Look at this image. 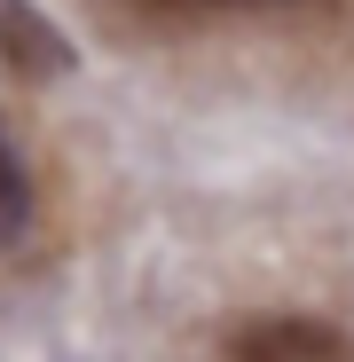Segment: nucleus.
Returning a JSON list of instances; mask_svg holds the SVG:
<instances>
[{"mask_svg":"<svg viewBox=\"0 0 354 362\" xmlns=\"http://www.w3.org/2000/svg\"><path fill=\"white\" fill-rule=\"evenodd\" d=\"M79 64V47L55 32L47 8H32V0H0V71L16 79H64Z\"/></svg>","mask_w":354,"mask_h":362,"instance_id":"nucleus-1","label":"nucleus"},{"mask_svg":"<svg viewBox=\"0 0 354 362\" xmlns=\"http://www.w3.org/2000/svg\"><path fill=\"white\" fill-rule=\"evenodd\" d=\"M236 362H346V339L307 315H268L236 339Z\"/></svg>","mask_w":354,"mask_h":362,"instance_id":"nucleus-2","label":"nucleus"},{"mask_svg":"<svg viewBox=\"0 0 354 362\" xmlns=\"http://www.w3.org/2000/svg\"><path fill=\"white\" fill-rule=\"evenodd\" d=\"M24 228H32V173L16 158V142L0 134V245H16Z\"/></svg>","mask_w":354,"mask_h":362,"instance_id":"nucleus-3","label":"nucleus"},{"mask_svg":"<svg viewBox=\"0 0 354 362\" xmlns=\"http://www.w3.org/2000/svg\"><path fill=\"white\" fill-rule=\"evenodd\" d=\"M173 8H189V0H173Z\"/></svg>","mask_w":354,"mask_h":362,"instance_id":"nucleus-4","label":"nucleus"}]
</instances>
